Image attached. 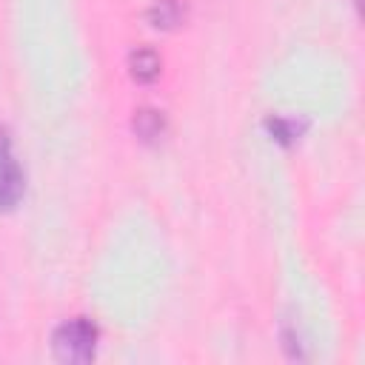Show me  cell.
<instances>
[{"instance_id":"cell-1","label":"cell","mask_w":365,"mask_h":365,"mask_svg":"<svg viewBox=\"0 0 365 365\" xmlns=\"http://www.w3.org/2000/svg\"><path fill=\"white\" fill-rule=\"evenodd\" d=\"M54 354L63 362H88L94 356V345H97V328L94 322L77 317V319H66L54 336Z\"/></svg>"},{"instance_id":"cell-2","label":"cell","mask_w":365,"mask_h":365,"mask_svg":"<svg viewBox=\"0 0 365 365\" xmlns=\"http://www.w3.org/2000/svg\"><path fill=\"white\" fill-rule=\"evenodd\" d=\"M23 197V171L11 154L9 131L0 125V208H14Z\"/></svg>"},{"instance_id":"cell-3","label":"cell","mask_w":365,"mask_h":365,"mask_svg":"<svg viewBox=\"0 0 365 365\" xmlns=\"http://www.w3.org/2000/svg\"><path fill=\"white\" fill-rule=\"evenodd\" d=\"M128 68H131V77L137 83H151L160 74V57L151 48H137L128 57Z\"/></svg>"},{"instance_id":"cell-4","label":"cell","mask_w":365,"mask_h":365,"mask_svg":"<svg viewBox=\"0 0 365 365\" xmlns=\"http://www.w3.org/2000/svg\"><path fill=\"white\" fill-rule=\"evenodd\" d=\"M165 128V120H163V111H154V108H140L134 114V131L140 140H157Z\"/></svg>"},{"instance_id":"cell-5","label":"cell","mask_w":365,"mask_h":365,"mask_svg":"<svg viewBox=\"0 0 365 365\" xmlns=\"http://www.w3.org/2000/svg\"><path fill=\"white\" fill-rule=\"evenodd\" d=\"M180 17H182V6L177 0H157L154 9H151V23L163 26V29L180 23Z\"/></svg>"},{"instance_id":"cell-6","label":"cell","mask_w":365,"mask_h":365,"mask_svg":"<svg viewBox=\"0 0 365 365\" xmlns=\"http://www.w3.org/2000/svg\"><path fill=\"white\" fill-rule=\"evenodd\" d=\"M268 128H271V134H274L279 143H291V137H294V125H291L288 120L274 117V120H268Z\"/></svg>"}]
</instances>
